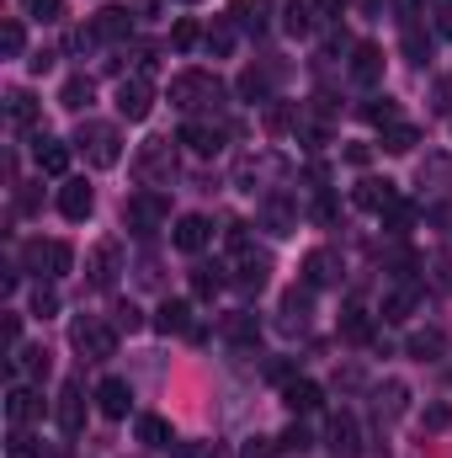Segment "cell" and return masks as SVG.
<instances>
[{"mask_svg": "<svg viewBox=\"0 0 452 458\" xmlns=\"http://www.w3.org/2000/svg\"><path fill=\"white\" fill-rule=\"evenodd\" d=\"M21 261H27L32 272H43V277H64V272L75 267V250H70L64 240H27V245H21Z\"/></svg>", "mask_w": 452, "mask_h": 458, "instance_id": "4", "label": "cell"}, {"mask_svg": "<svg viewBox=\"0 0 452 458\" xmlns=\"http://www.w3.org/2000/svg\"><path fill=\"white\" fill-rule=\"evenodd\" d=\"M367 160H372V149H367V144H346V165H356V171H362Z\"/></svg>", "mask_w": 452, "mask_h": 458, "instance_id": "55", "label": "cell"}, {"mask_svg": "<svg viewBox=\"0 0 452 458\" xmlns=\"http://www.w3.org/2000/svg\"><path fill=\"white\" fill-rule=\"evenodd\" d=\"M229 21L261 38V32L272 27V0H234V5H229Z\"/></svg>", "mask_w": 452, "mask_h": 458, "instance_id": "18", "label": "cell"}, {"mask_svg": "<svg viewBox=\"0 0 452 458\" xmlns=\"http://www.w3.org/2000/svg\"><path fill=\"white\" fill-rule=\"evenodd\" d=\"M314 288H293V293H282V331H304L309 326V310H314V299H309Z\"/></svg>", "mask_w": 452, "mask_h": 458, "instance_id": "22", "label": "cell"}, {"mask_svg": "<svg viewBox=\"0 0 452 458\" xmlns=\"http://www.w3.org/2000/svg\"><path fill=\"white\" fill-rule=\"evenodd\" d=\"M362 117H367V123H378V128H394V123H399V107H394L389 97H372V102L362 107Z\"/></svg>", "mask_w": 452, "mask_h": 458, "instance_id": "42", "label": "cell"}, {"mask_svg": "<svg viewBox=\"0 0 452 458\" xmlns=\"http://www.w3.org/2000/svg\"><path fill=\"white\" fill-rule=\"evenodd\" d=\"M91 97H96V86H91V75H70V81L59 86V107H70V113H80V107H91Z\"/></svg>", "mask_w": 452, "mask_h": 458, "instance_id": "30", "label": "cell"}, {"mask_svg": "<svg viewBox=\"0 0 452 458\" xmlns=\"http://www.w3.org/2000/svg\"><path fill=\"white\" fill-rule=\"evenodd\" d=\"M426 176H437V182H452V160H448V155H431V160L421 165V182H426Z\"/></svg>", "mask_w": 452, "mask_h": 458, "instance_id": "49", "label": "cell"}, {"mask_svg": "<svg viewBox=\"0 0 452 458\" xmlns=\"http://www.w3.org/2000/svg\"><path fill=\"white\" fill-rule=\"evenodd\" d=\"M16 357H21L27 378H48V352H43V346H27V352H16Z\"/></svg>", "mask_w": 452, "mask_h": 458, "instance_id": "46", "label": "cell"}, {"mask_svg": "<svg viewBox=\"0 0 452 458\" xmlns=\"http://www.w3.org/2000/svg\"><path fill=\"white\" fill-rule=\"evenodd\" d=\"M91 208H96V192H91L86 182H64V187H59V214H64L70 225L91 219Z\"/></svg>", "mask_w": 452, "mask_h": 458, "instance_id": "14", "label": "cell"}, {"mask_svg": "<svg viewBox=\"0 0 452 458\" xmlns=\"http://www.w3.org/2000/svg\"><path fill=\"white\" fill-rule=\"evenodd\" d=\"M239 97L245 102H266L272 97V70H245L239 75Z\"/></svg>", "mask_w": 452, "mask_h": 458, "instance_id": "33", "label": "cell"}, {"mask_svg": "<svg viewBox=\"0 0 452 458\" xmlns=\"http://www.w3.org/2000/svg\"><path fill=\"white\" fill-rule=\"evenodd\" d=\"M277 443H282V448H288V454H304V448H314V443H309V432H304V427H298V421H293V427H288V432H282V437H277Z\"/></svg>", "mask_w": 452, "mask_h": 458, "instance_id": "48", "label": "cell"}, {"mask_svg": "<svg viewBox=\"0 0 452 458\" xmlns=\"http://www.w3.org/2000/svg\"><path fill=\"white\" fill-rule=\"evenodd\" d=\"M331 448H336L340 458L362 454V432H356V416H351V411H340L336 421H331Z\"/></svg>", "mask_w": 452, "mask_h": 458, "instance_id": "24", "label": "cell"}, {"mask_svg": "<svg viewBox=\"0 0 452 458\" xmlns=\"http://www.w3.org/2000/svg\"><path fill=\"white\" fill-rule=\"evenodd\" d=\"M378 219H383V225L394 229V234H405V229L415 225V203H405V198H394V203H389V208H383Z\"/></svg>", "mask_w": 452, "mask_h": 458, "instance_id": "36", "label": "cell"}, {"mask_svg": "<svg viewBox=\"0 0 452 458\" xmlns=\"http://www.w3.org/2000/svg\"><path fill=\"white\" fill-rule=\"evenodd\" d=\"M282 405H288L293 416L320 411V384H314V378H288V384H282Z\"/></svg>", "mask_w": 452, "mask_h": 458, "instance_id": "20", "label": "cell"}, {"mask_svg": "<svg viewBox=\"0 0 452 458\" xmlns=\"http://www.w3.org/2000/svg\"><path fill=\"white\" fill-rule=\"evenodd\" d=\"M128 27H133V16H128L122 5H107V11H96V16H91V32H96V38H107V43H122V38H128Z\"/></svg>", "mask_w": 452, "mask_h": 458, "instance_id": "27", "label": "cell"}, {"mask_svg": "<svg viewBox=\"0 0 452 458\" xmlns=\"http://www.w3.org/2000/svg\"><path fill=\"white\" fill-rule=\"evenodd\" d=\"M320 5H325V11H340V5H346V0H320Z\"/></svg>", "mask_w": 452, "mask_h": 458, "instance_id": "60", "label": "cell"}, {"mask_svg": "<svg viewBox=\"0 0 452 458\" xmlns=\"http://www.w3.org/2000/svg\"><path fill=\"white\" fill-rule=\"evenodd\" d=\"M5 113H11V123H16V128H32V117H38V102H32L27 91H11V97H5Z\"/></svg>", "mask_w": 452, "mask_h": 458, "instance_id": "37", "label": "cell"}, {"mask_svg": "<svg viewBox=\"0 0 452 458\" xmlns=\"http://www.w3.org/2000/svg\"><path fill=\"white\" fill-rule=\"evenodd\" d=\"M21 11L38 16V21H59L64 16V0H21Z\"/></svg>", "mask_w": 452, "mask_h": 458, "instance_id": "47", "label": "cell"}, {"mask_svg": "<svg viewBox=\"0 0 452 458\" xmlns=\"http://www.w3.org/2000/svg\"><path fill=\"white\" fill-rule=\"evenodd\" d=\"M351 81L356 86H378L383 81V48L378 43H356L351 48Z\"/></svg>", "mask_w": 452, "mask_h": 458, "instance_id": "12", "label": "cell"}, {"mask_svg": "<svg viewBox=\"0 0 452 458\" xmlns=\"http://www.w3.org/2000/svg\"><path fill=\"white\" fill-rule=\"evenodd\" d=\"M96 405H102V416L122 421V416H128V405H133V389H128L122 378H102V384H96Z\"/></svg>", "mask_w": 452, "mask_h": 458, "instance_id": "21", "label": "cell"}, {"mask_svg": "<svg viewBox=\"0 0 452 458\" xmlns=\"http://www.w3.org/2000/svg\"><path fill=\"white\" fill-rule=\"evenodd\" d=\"M431 16H437V32L452 38V0H431Z\"/></svg>", "mask_w": 452, "mask_h": 458, "instance_id": "53", "label": "cell"}, {"mask_svg": "<svg viewBox=\"0 0 452 458\" xmlns=\"http://www.w3.org/2000/svg\"><path fill=\"white\" fill-rule=\"evenodd\" d=\"M21 43H27L21 21H16V16H5V21H0V54H5V59H16V54H21Z\"/></svg>", "mask_w": 452, "mask_h": 458, "instance_id": "41", "label": "cell"}, {"mask_svg": "<svg viewBox=\"0 0 452 458\" xmlns=\"http://www.w3.org/2000/svg\"><path fill=\"white\" fill-rule=\"evenodd\" d=\"M5 352H21V315H5Z\"/></svg>", "mask_w": 452, "mask_h": 458, "instance_id": "54", "label": "cell"}, {"mask_svg": "<svg viewBox=\"0 0 452 458\" xmlns=\"http://www.w3.org/2000/svg\"><path fill=\"white\" fill-rule=\"evenodd\" d=\"M133 165H138L144 182H171V176H176V144H171V139H149Z\"/></svg>", "mask_w": 452, "mask_h": 458, "instance_id": "7", "label": "cell"}, {"mask_svg": "<svg viewBox=\"0 0 452 458\" xmlns=\"http://www.w3.org/2000/svg\"><path fill=\"white\" fill-rule=\"evenodd\" d=\"M336 272H340L336 250H309L304 256V288H325V283H336Z\"/></svg>", "mask_w": 452, "mask_h": 458, "instance_id": "23", "label": "cell"}, {"mask_svg": "<svg viewBox=\"0 0 452 458\" xmlns=\"http://www.w3.org/2000/svg\"><path fill=\"white\" fill-rule=\"evenodd\" d=\"M448 421H452V411H448V405H431V411H426V427H431V432H442Z\"/></svg>", "mask_w": 452, "mask_h": 458, "instance_id": "56", "label": "cell"}, {"mask_svg": "<svg viewBox=\"0 0 452 458\" xmlns=\"http://www.w3.org/2000/svg\"><path fill=\"white\" fill-rule=\"evenodd\" d=\"M155 331H165V336H192V331H197V326H192V304H187V299H165L160 315H155Z\"/></svg>", "mask_w": 452, "mask_h": 458, "instance_id": "16", "label": "cell"}, {"mask_svg": "<svg viewBox=\"0 0 452 458\" xmlns=\"http://www.w3.org/2000/svg\"><path fill=\"white\" fill-rule=\"evenodd\" d=\"M181 5H197V0H181Z\"/></svg>", "mask_w": 452, "mask_h": 458, "instance_id": "61", "label": "cell"}, {"mask_svg": "<svg viewBox=\"0 0 452 458\" xmlns=\"http://www.w3.org/2000/svg\"><path fill=\"white\" fill-rule=\"evenodd\" d=\"M176 144H187L192 155H203V160H213V155L224 149V128H213V123H187Z\"/></svg>", "mask_w": 452, "mask_h": 458, "instance_id": "13", "label": "cell"}, {"mask_svg": "<svg viewBox=\"0 0 452 458\" xmlns=\"http://www.w3.org/2000/svg\"><path fill=\"white\" fill-rule=\"evenodd\" d=\"M138 443H144V448H171L176 432H171L165 416H138Z\"/></svg>", "mask_w": 452, "mask_h": 458, "instance_id": "31", "label": "cell"}, {"mask_svg": "<svg viewBox=\"0 0 452 458\" xmlns=\"http://www.w3.org/2000/svg\"><path fill=\"white\" fill-rule=\"evenodd\" d=\"M86 272H91V288H113L117 272H122V245H117V240H102V245L91 250Z\"/></svg>", "mask_w": 452, "mask_h": 458, "instance_id": "9", "label": "cell"}, {"mask_svg": "<svg viewBox=\"0 0 452 458\" xmlns=\"http://www.w3.org/2000/svg\"><path fill=\"white\" fill-rule=\"evenodd\" d=\"M405 400H410L405 384H383V389H378V416H389V421L405 416Z\"/></svg>", "mask_w": 452, "mask_h": 458, "instance_id": "38", "label": "cell"}, {"mask_svg": "<svg viewBox=\"0 0 452 458\" xmlns=\"http://www.w3.org/2000/svg\"><path fill=\"white\" fill-rule=\"evenodd\" d=\"M266 277H272V256H266V250H255V245L234 250V272H229V283H234L239 293H261Z\"/></svg>", "mask_w": 452, "mask_h": 458, "instance_id": "6", "label": "cell"}, {"mask_svg": "<svg viewBox=\"0 0 452 458\" xmlns=\"http://www.w3.org/2000/svg\"><path fill=\"white\" fill-rule=\"evenodd\" d=\"M415 144H421V133H415L410 123H394V128H383V149H389V155H410Z\"/></svg>", "mask_w": 452, "mask_h": 458, "instance_id": "34", "label": "cell"}, {"mask_svg": "<svg viewBox=\"0 0 452 458\" xmlns=\"http://www.w3.org/2000/svg\"><path fill=\"white\" fill-rule=\"evenodd\" d=\"M38 437L27 432V427H11V437H5V458H38Z\"/></svg>", "mask_w": 452, "mask_h": 458, "instance_id": "40", "label": "cell"}, {"mask_svg": "<svg viewBox=\"0 0 452 458\" xmlns=\"http://www.w3.org/2000/svg\"><path fill=\"white\" fill-rule=\"evenodd\" d=\"M75 144H80V149H86V160H91V165H102V171L122 160V139H117L113 123H80Z\"/></svg>", "mask_w": 452, "mask_h": 458, "instance_id": "2", "label": "cell"}, {"mask_svg": "<svg viewBox=\"0 0 452 458\" xmlns=\"http://www.w3.org/2000/svg\"><path fill=\"white\" fill-rule=\"evenodd\" d=\"M203 48H208V54H219V59H224L229 48H234V21H213V27H208V32H203Z\"/></svg>", "mask_w": 452, "mask_h": 458, "instance_id": "39", "label": "cell"}, {"mask_svg": "<svg viewBox=\"0 0 452 458\" xmlns=\"http://www.w3.org/2000/svg\"><path fill=\"white\" fill-rule=\"evenodd\" d=\"M219 97H224V86H219L208 70H181V75L171 81V107H181V113L219 107Z\"/></svg>", "mask_w": 452, "mask_h": 458, "instance_id": "1", "label": "cell"}, {"mask_svg": "<svg viewBox=\"0 0 452 458\" xmlns=\"http://www.w3.org/2000/svg\"><path fill=\"white\" fill-rule=\"evenodd\" d=\"M437 107H442V113H452V75H442V81H437Z\"/></svg>", "mask_w": 452, "mask_h": 458, "instance_id": "57", "label": "cell"}, {"mask_svg": "<svg viewBox=\"0 0 452 458\" xmlns=\"http://www.w3.org/2000/svg\"><path fill=\"white\" fill-rule=\"evenodd\" d=\"M171 240H176V250H187V256H197L208 240H213V225L203 219V214H181L176 229H171Z\"/></svg>", "mask_w": 452, "mask_h": 458, "instance_id": "11", "label": "cell"}, {"mask_svg": "<svg viewBox=\"0 0 452 458\" xmlns=\"http://www.w3.org/2000/svg\"><path fill=\"white\" fill-rule=\"evenodd\" d=\"M405 54H410V59H415V64H421V59H426V54H431V43H426V38H421V32H415V27H410V32H405Z\"/></svg>", "mask_w": 452, "mask_h": 458, "instance_id": "51", "label": "cell"}, {"mask_svg": "<svg viewBox=\"0 0 452 458\" xmlns=\"http://www.w3.org/2000/svg\"><path fill=\"white\" fill-rule=\"evenodd\" d=\"M415 304H421V288H415V283H399V288L383 293V320H410Z\"/></svg>", "mask_w": 452, "mask_h": 458, "instance_id": "25", "label": "cell"}, {"mask_svg": "<svg viewBox=\"0 0 452 458\" xmlns=\"http://www.w3.org/2000/svg\"><path fill=\"white\" fill-rule=\"evenodd\" d=\"M442 346H448V336L431 326V331H415V336H410V357H421V362H437V357H442Z\"/></svg>", "mask_w": 452, "mask_h": 458, "instance_id": "32", "label": "cell"}, {"mask_svg": "<svg viewBox=\"0 0 452 458\" xmlns=\"http://www.w3.org/2000/svg\"><path fill=\"white\" fill-rule=\"evenodd\" d=\"M113 326H117V331H138L144 320H138V310H133V304H117V310H113Z\"/></svg>", "mask_w": 452, "mask_h": 458, "instance_id": "50", "label": "cell"}, {"mask_svg": "<svg viewBox=\"0 0 452 458\" xmlns=\"http://www.w3.org/2000/svg\"><path fill=\"white\" fill-rule=\"evenodd\" d=\"M32 160H38V171H43V176H64V171H70V144H59V139H43V133H38Z\"/></svg>", "mask_w": 452, "mask_h": 458, "instance_id": "19", "label": "cell"}, {"mask_svg": "<svg viewBox=\"0 0 452 458\" xmlns=\"http://www.w3.org/2000/svg\"><path fill=\"white\" fill-rule=\"evenodd\" d=\"M117 113L128 117V123H144V117L155 113V86H149L144 75L122 81V86H117Z\"/></svg>", "mask_w": 452, "mask_h": 458, "instance_id": "8", "label": "cell"}, {"mask_svg": "<svg viewBox=\"0 0 452 458\" xmlns=\"http://www.w3.org/2000/svg\"><path fill=\"white\" fill-rule=\"evenodd\" d=\"M32 315H43V320H48V315H59V293H54L48 283H38V288H32Z\"/></svg>", "mask_w": 452, "mask_h": 458, "instance_id": "45", "label": "cell"}, {"mask_svg": "<svg viewBox=\"0 0 452 458\" xmlns=\"http://www.w3.org/2000/svg\"><path fill=\"white\" fill-rule=\"evenodd\" d=\"M197 458H229V448H224V443H208V448H203Z\"/></svg>", "mask_w": 452, "mask_h": 458, "instance_id": "59", "label": "cell"}, {"mask_svg": "<svg viewBox=\"0 0 452 458\" xmlns=\"http://www.w3.org/2000/svg\"><path fill=\"white\" fill-rule=\"evenodd\" d=\"M54 416H59V432H70V437L86 427V389H80V378H70V384L59 389V411H54Z\"/></svg>", "mask_w": 452, "mask_h": 458, "instance_id": "10", "label": "cell"}, {"mask_svg": "<svg viewBox=\"0 0 452 458\" xmlns=\"http://www.w3.org/2000/svg\"><path fill=\"white\" fill-rule=\"evenodd\" d=\"M70 342H75L80 357L102 362V357H113V352H117V331H113V326H102L96 315H80V320L70 326Z\"/></svg>", "mask_w": 452, "mask_h": 458, "instance_id": "3", "label": "cell"}, {"mask_svg": "<svg viewBox=\"0 0 452 458\" xmlns=\"http://www.w3.org/2000/svg\"><path fill=\"white\" fill-rule=\"evenodd\" d=\"M340 336L346 342H372V315L367 310H346L340 315Z\"/></svg>", "mask_w": 452, "mask_h": 458, "instance_id": "35", "label": "cell"}, {"mask_svg": "<svg viewBox=\"0 0 452 458\" xmlns=\"http://www.w3.org/2000/svg\"><path fill=\"white\" fill-rule=\"evenodd\" d=\"M219 336L234 346H255V336H261V326H255V315H245V310H234V315H224V326H219Z\"/></svg>", "mask_w": 452, "mask_h": 458, "instance_id": "28", "label": "cell"}, {"mask_svg": "<svg viewBox=\"0 0 452 458\" xmlns=\"http://www.w3.org/2000/svg\"><path fill=\"white\" fill-rule=\"evenodd\" d=\"M314 219H320V225H331V219H336V203H331V198H320V203H314Z\"/></svg>", "mask_w": 452, "mask_h": 458, "instance_id": "58", "label": "cell"}, {"mask_svg": "<svg viewBox=\"0 0 452 458\" xmlns=\"http://www.w3.org/2000/svg\"><path fill=\"white\" fill-rule=\"evenodd\" d=\"M197 43H203V32H197V21H192V16H181V21L171 27V48H181V54H187V48H197Z\"/></svg>", "mask_w": 452, "mask_h": 458, "instance_id": "43", "label": "cell"}, {"mask_svg": "<svg viewBox=\"0 0 452 458\" xmlns=\"http://www.w3.org/2000/svg\"><path fill=\"white\" fill-rule=\"evenodd\" d=\"M394 198H399V192H394V182H378V176H362V182H356V192H351V203H356V208H367V214H383Z\"/></svg>", "mask_w": 452, "mask_h": 458, "instance_id": "15", "label": "cell"}, {"mask_svg": "<svg viewBox=\"0 0 452 458\" xmlns=\"http://www.w3.org/2000/svg\"><path fill=\"white\" fill-rule=\"evenodd\" d=\"M314 16H320V11H314L309 0H288V5H282V27H288L293 38H309V32H314Z\"/></svg>", "mask_w": 452, "mask_h": 458, "instance_id": "29", "label": "cell"}, {"mask_svg": "<svg viewBox=\"0 0 452 458\" xmlns=\"http://www.w3.org/2000/svg\"><path fill=\"white\" fill-rule=\"evenodd\" d=\"M219 288H224V277H219V267H197V272H192V293H197V299H213Z\"/></svg>", "mask_w": 452, "mask_h": 458, "instance_id": "44", "label": "cell"}, {"mask_svg": "<svg viewBox=\"0 0 452 458\" xmlns=\"http://www.w3.org/2000/svg\"><path fill=\"white\" fill-rule=\"evenodd\" d=\"M277 448H282V443H272V437H255V443H245V454H239V458H277Z\"/></svg>", "mask_w": 452, "mask_h": 458, "instance_id": "52", "label": "cell"}, {"mask_svg": "<svg viewBox=\"0 0 452 458\" xmlns=\"http://www.w3.org/2000/svg\"><path fill=\"white\" fill-rule=\"evenodd\" d=\"M5 416H11V427H27L32 416H43V394H38L32 384H16V389L5 394Z\"/></svg>", "mask_w": 452, "mask_h": 458, "instance_id": "17", "label": "cell"}, {"mask_svg": "<svg viewBox=\"0 0 452 458\" xmlns=\"http://www.w3.org/2000/svg\"><path fill=\"white\" fill-rule=\"evenodd\" d=\"M122 214H128V229H133V234H155V229L171 219V203H165L155 187H144V192H133V198H128V208H122Z\"/></svg>", "mask_w": 452, "mask_h": 458, "instance_id": "5", "label": "cell"}, {"mask_svg": "<svg viewBox=\"0 0 452 458\" xmlns=\"http://www.w3.org/2000/svg\"><path fill=\"white\" fill-rule=\"evenodd\" d=\"M261 219H266L272 234H293V229H298V214H293V203H288L282 192H272V198L261 203Z\"/></svg>", "mask_w": 452, "mask_h": 458, "instance_id": "26", "label": "cell"}]
</instances>
